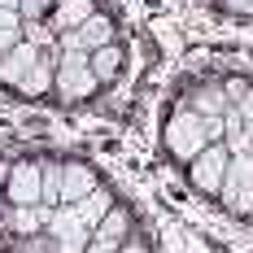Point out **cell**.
Returning <instances> with one entry per match:
<instances>
[{"mask_svg": "<svg viewBox=\"0 0 253 253\" xmlns=\"http://www.w3.org/2000/svg\"><path fill=\"white\" fill-rule=\"evenodd\" d=\"M227 166H231L227 144H210L201 157H192V162L183 166V175H188V183H192L201 197H214V201H218V192H223V179H227Z\"/></svg>", "mask_w": 253, "mask_h": 253, "instance_id": "7a4b0ae2", "label": "cell"}, {"mask_svg": "<svg viewBox=\"0 0 253 253\" xmlns=\"http://www.w3.org/2000/svg\"><path fill=\"white\" fill-rule=\"evenodd\" d=\"M123 253H153V249H149V240H140V236H131V240L123 245Z\"/></svg>", "mask_w": 253, "mask_h": 253, "instance_id": "5b68a950", "label": "cell"}, {"mask_svg": "<svg viewBox=\"0 0 253 253\" xmlns=\"http://www.w3.org/2000/svg\"><path fill=\"white\" fill-rule=\"evenodd\" d=\"M162 149L170 162L179 166H188L192 157H201L210 149V135H205V118L197 109H188L183 101L170 105V114H166V123H162Z\"/></svg>", "mask_w": 253, "mask_h": 253, "instance_id": "6da1fadb", "label": "cell"}, {"mask_svg": "<svg viewBox=\"0 0 253 253\" xmlns=\"http://www.w3.org/2000/svg\"><path fill=\"white\" fill-rule=\"evenodd\" d=\"M218 205L227 214H236V218H253V162L249 157H231L223 192H218Z\"/></svg>", "mask_w": 253, "mask_h": 253, "instance_id": "3957f363", "label": "cell"}, {"mask_svg": "<svg viewBox=\"0 0 253 253\" xmlns=\"http://www.w3.org/2000/svg\"><path fill=\"white\" fill-rule=\"evenodd\" d=\"M101 183L105 179L96 175L92 162H83V157H61V205H79L83 197H92Z\"/></svg>", "mask_w": 253, "mask_h": 253, "instance_id": "277c9868", "label": "cell"}]
</instances>
